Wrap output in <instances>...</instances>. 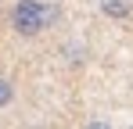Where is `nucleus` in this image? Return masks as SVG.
<instances>
[{"mask_svg": "<svg viewBox=\"0 0 133 129\" xmlns=\"http://www.w3.org/2000/svg\"><path fill=\"white\" fill-rule=\"evenodd\" d=\"M54 18H58V11H54L47 0H15L11 11H7V25H11V32L22 36V40H36V36H43L47 29L54 25Z\"/></svg>", "mask_w": 133, "mask_h": 129, "instance_id": "nucleus-1", "label": "nucleus"}, {"mask_svg": "<svg viewBox=\"0 0 133 129\" xmlns=\"http://www.w3.org/2000/svg\"><path fill=\"white\" fill-rule=\"evenodd\" d=\"M97 11L115 25H126L133 18V0H97Z\"/></svg>", "mask_w": 133, "mask_h": 129, "instance_id": "nucleus-2", "label": "nucleus"}, {"mask_svg": "<svg viewBox=\"0 0 133 129\" xmlns=\"http://www.w3.org/2000/svg\"><path fill=\"white\" fill-rule=\"evenodd\" d=\"M11 104H15V83H11L7 75H0V111L11 108Z\"/></svg>", "mask_w": 133, "mask_h": 129, "instance_id": "nucleus-3", "label": "nucleus"}]
</instances>
